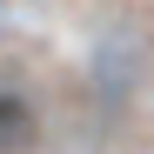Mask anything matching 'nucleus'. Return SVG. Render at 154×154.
Returning <instances> with one entry per match:
<instances>
[{
	"mask_svg": "<svg viewBox=\"0 0 154 154\" xmlns=\"http://www.w3.org/2000/svg\"><path fill=\"white\" fill-rule=\"evenodd\" d=\"M134 81H141V40L107 34V40H100V54H94V87H100V100H127Z\"/></svg>",
	"mask_w": 154,
	"mask_h": 154,
	"instance_id": "1",
	"label": "nucleus"
},
{
	"mask_svg": "<svg viewBox=\"0 0 154 154\" xmlns=\"http://www.w3.org/2000/svg\"><path fill=\"white\" fill-rule=\"evenodd\" d=\"M40 141V107L20 81H0V154H27Z\"/></svg>",
	"mask_w": 154,
	"mask_h": 154,
	"instance_id": "2",
	"label": "nucleus"
}]
</instances>
